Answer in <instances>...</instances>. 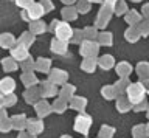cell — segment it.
Instances as JSON below:
<instances>
[{"label": "cell", "instance_id": "cell-1", "mask_svg": "<svg viewBox=\"0 0 149 138\" xmlns=\"http://www.w3.org/2000/svg\"><path fill=\"white\" fill-rule=\"evenodd\" d=\"M70 34H72V30H70V26L68 25H62V26H59V30H58V36L61 39H68L70 37Z\"/></svg>", "mask_w": 149, "mask_h": 138}]
</instances>
